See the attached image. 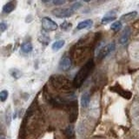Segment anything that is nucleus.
Returning <instances> with one entry per match:
<instances>
[{
    "instance_id": "obj_1",
    "label": "nucleus",
    "mask_w": 139,
    "mask_h": 139,
    "mask_svg": "<svg viewBox=\"0 0 139 139\" xmlns=\"http://www.w3.org/2000/svg\"><path fill=\"white\" fill-rule=\"evenodd\" d=\"M94 68V62L93 59H90L87 63H84V65L78 70V72L76 74L75 78L73 80V85L76 88H79L83 84V82L87 79L90 72L92 71Z\"/></svg>"
},
{
    "instance_id": "obj_2",
    "label": "nucleus",
    "mask_w": 139,
    "mask_h": 139,
    "mask_svg": "<svg viewBox=\"0 0 139 139\" xmlns=\"http://www.w3.org/2000/svg\"><path fill=\"white\" fill-rule=\"evenodd\" d=\"M74 12L70 8H57L52 10V14L58 18H66L73 15Z\"/></svg>"
},
{
    "instance_id": "obj_3",
    "label": "nucleus",
    "mask_w": 139,
    "mask_h": 139,
    "mask_svg": "<svg viewBox=\"0 0 139 139\" xmlns=\"http://www.w3.org/2000/svg\"><path fill=\"white\" fill-rule=\"evenodd\" d=\"M42 27L46 31H54L58 28V25L51 18L45 17L42 18Z\"/></svg>"
},
{
    "instance_id": "obj_4",
    "label": "nucleus",
    "mask_w": 139,
    "mask_h": 139,
    "mask_svg": "<svg viewBox=\"0 0 139 139\" xmlns=\"http://www.w3.org/2000/svg\"><path fill=\"white\" fill-rule=\"evenodd\" d=\"M115 47L116 46H115L114 43H110L101 48L98 53V60H102V59L104 58L107 55H109L111 52L115 50Z\"/></svg>"
},
{
    "instance_id": "obj_5",
    "label": "nucleus",
    "mask_w": 139,
    "mask_h": 139,
    "mask_svg": "<svg viewBox=\"0 0 139 139\" xmlns=\"http://www.w3.org/2000/svg\"><path fill=\"white\" fill-rule=\"evenodd\" d=\"M71 65H72V62H71V59L68 57H65L61 59L60 62H59V69L61 70H68L71 67Z\"/></svg>"
},
{
    "instance_id": "obj_6",
    "label": "nucleus",
    "mask_w": 139,
    "mask_h": 139,
    "mask_svg": "<svg viewBox=\"0 0 139 139\" xmlns=\"http://www.w3.org/2000/svg\"><path fill=\"white\" fill-rule=\"evenodd\" d=\"M111 90H112L115 92H116V93H118L119 95H121V96H122L123 98H124L130 99L131 98V92L128 91V90H124L123 89H122V88L119 87V86H117V85H116V86H114V87L111 88Z\"/></svg>"
},
{
    "instance_id": "obj_7",
    "label": "nucleus",
    "mask_w": 139,
    "mask_h": 139,
    "mask_svg": "<svg viewBox=\"0 0 139 139\" xmlns=\"http://www.w3.org/2000/svg\"><path fill=\"white\" fill-rule=\"evenodd\" d=\"M131 35V29L130 27H126L123 30V31L122 33V36L120 37V44L122 45H125L129 40L130 37Z\"/></svg>"
},
{
    "instance_id": "obj_8",
    "label": "nucleus",
    "mask_w": 139,
    "mask_h": 139,
    "mask_svg": "<svg viewBox=\"0 0 139 139\" xmlns=\"http://www.w3.org/2000/svg\"><path fill=\"white\" fill-rule=\"evenodd\" d=\"M16 4H17L16 1H10L8 3H6L3 7V12L9 14V13L13 12L15 10V8H16Z\"/></svg>"
},
{
    "instance_id": "obj_9",
    "label": "nucleus",
    "mask_w": 139,
    "mask_h": 139,
    "mask_svg": "<svg viewBox=\"0 0 139 139\" xmlns=\"http://www.w3.org/2000/svg\"><path fill=\"white\" fill-rule=\"evenodd\" d=\"M92 25H93V21H92L91 19H86L84 21L80 22L78 25V26H77V29H78V30H83V29L90 28Z\"/></svg>"
},
{
    "instance_id": "obj_10",
    "label": "nucleus",
    "mask_w": 139,
    "mask_h": 139,
    "mask_svg": "<svg viewBox=\"0 0 139 139\" xmlns=\"http://www.w3.org/2000/svg\"><path fill=\"white\" fill-rule=\"evenodd\" d=\"M90 93L88 91L83 92L81 97V104L83 108H87L90 104Z\"/></svg>"
},
{
    "instance_id": "obj_11",
    "label": "nucleus",
    "mask_w": 139,
    "mask_h": 139,
    "mask_svg": "<svg viewBox=\"0 0 139 139\" xmlns=\"http://www.w3.org/2000/svg\"><path fill=\"white\" fill-rule=\"evenodd\" d=\"M136 15H137V12H131L126 13V14H123V16H121V17H120V21L129 22V21L132 20Z\"/></svg>"
},
{
    "instance_id": "obj_12",
    "label": "nucleus",
    "mask_w": 139,
    "mask_h": 139,
    "mask_svg": "<svg viewBox=\"0 0 139 139\" xmlns=\"http://www.w3.org/2000/svg\"><path fill=\"white\" fill-rule=\"evenodd\" d=\"M32 49H33L32 45L30 42H25V43L21 45V50L24 53H26V54L30 53V52L32 51Z\"/></svg>"
},
{
    "instance_id": "obj_13",
    "label": "nucleus",
    "mask_w": 139,
    "mask_h": 139,
    "mask_svg": "<svg viewBox=\"0 0 139 139\" xmlns=\"http://www.w3.org/2000/svg\"><path fill=\"white\" fill-rule=\"evenodd\" d=\"M65 45V40H57V41L54 42V43L52 44V46H51L52 50H53L54 51H57V50H60Z\"/></svg>"
},
{
    "instance_id": "obj_14",
    "label": "nucleus",
    "mask_w": 139,
    "mask_h": 139,
    "mask_svg": "<svg viewBox=\"0 0 139 139\" xmlns=\"http://www.w3.org/2000/svg\"><path fill=\"white\" fill-rule=\"evenodd\" d=\"M116 15H115V14L112 13L111 15H110V13H108L107 15H105V16L102 18V24L106 25V24L110 23V22L116 20Z\"/></svg>"
},
{
    "instance_id": "obj_15",
    "label": "nucleus",
    "mask_w": 139,
    "mask_h": 139,
    "mask_svg": "<svg viewBox=\"0 0 139 139\" xmlns=\"http://www.w3.org/2000/svg\"><path fill=\"white\" fill-rule=\"evenodd\" d=\"M65 136H67V138H71L74 137L75 136V131H74V127L73 125H69L65 131Z\"/></svg>"
},
{
    "instance_id": "obj_16",
    "label": "nucleus",
    "mask_w": 139,
    "mask_h": 139,
    "mask_svg": "<svg viewBox=\"0 0 139 139\" xmlns=\"http://www.w3.org/2000/svg\"><path fill=\"white\" fill-rule=\"evenodd\" d=\"M10 76L15 79L20 78L22 76V72L17 69H12L10 70Z\"/></svg>"
},
{
    "instance_id": "obj_17",
    "label": "nucleus",
    "mask_w": 139,
    "mask_h": 139,
    "mask_svg": "<svg viewBox=\"0 0 139 139\" xmlns=\"http://www.w3.org/2000/svg\"><path fill=\"white\" fill-rule=\"evenodd\" d=\"M122 26H123L122 22H121L120 20H119V21H116V22H114V23L111 25V29L112 30H114V31H118V30H121V28H122Z\"/></svg>"
},
{
    "instance_id": "obj_18",
    "label": "nucleus",
    "mask_w": 139,
    "mask_h": 139,
    "mask_svg": "<svg viewBox=\"0 0 139 139\" xmlns=\"http://www.w3.org/2000/svg\"><path fill=\"white\" fill-rule=\"evenodd\" d=\"M38 39L41 43L45 44V45H48V44L50 43V37L45 34H41L40 36H39Z\"/></svg>"
},
{
    "instance_id": "obj_19",
    "label": "nucleus",
    "mask_w": 139,
    "mask_h": 139,
    "mask_svg": "<svg viewBox=\"0 0 139 139\" xmlns=\"http://www.w3.org/2000/svg\"><path fill=\"white\" fill-rule=\"evenodd\" d=\"M8 95H9L8 91H7V90H2V91L0 92V100H1V102H4V101L7 100Z\"/></svg>"
},
{
    "instance_id": "obj_20",
    "label": "nucleus",
    "mask_w": 139,
    "mask_h": 139,
    "mask_svg": "<svg viewBox=\"0 0 139 139\" xmlns=\"http://www.w3.org/2000/svg\"><path fill=\"white\" fill-rule=\"evenodd\" d=\"M60 27H61L62 30H65V31H67V30H69L70 27H71V24L69 23V22H67V21H65L61 25Z\"/></svg>"
},
{
    "instance_id": "obj_21",
    "label": "nucleus",
    "mask_w": 139,
    "mask_h": 139,
    "mask_svg": "<svg viewBox=\"0 0 139 139\" xmlns=\"http://www.w3.org/2000/svg\"><path fill=\"white\" fill-rule=\"evenodd\" d=\"M81 7H82V4L80 3V2H75V3L73 4H71V6H70V9H71L73 12H75V10H78V9H80Z\"/></svg>"
},
{
    "instance_id": "obj_22",
    "label": "nucleus",
    "mask_w": 139,
    "mask_h": 139,
    "mask_svg": "<svg viewBox=\"0 0 139 139\" xmlns=\"http://www.w3.org/2000/svg\"><path fill=\"white\" fill-rule=\"evenodd\" d=\"M6 30H7V25H6L4 22H1V23H0V31L3 33Z\"/></svg>"
},
{
    "instance_id": "obj_23",
    "label": "nucleus",
    "mask_w": 139,
    "mask_h": 139,
    "mask_svg": "<svg viewBox=\"0 0 139 139\" xmlns=\"http://www.w3.org/2000/svg\"><path fill=\"white\" fill-rule=\"evenodd\" d=\"M52 3L55 5H62V4H65L66 1H65V0H54V1H52Z\"/></svg>"
},
{
    "instance_id": "obj_24",
    "label": "nucleus",
    "mask_w": 139,
    "mask_h": 139,
    "mask_svg": "<svg viewBox=\"0 0 139 139\" xmlns=\"http://www.w3.org/2000/svg\"><path fill=\"white\" fill-rule=\"evenodd\" d=\"M1 139H5V138H4V136H1Z\"/></svg>"
},
{
    "instance_id": "obj_25",
    "label": "nucleus",
    "mask_w": 139,
    "mask_h": 139,
    "mask_svg": "<svg viewBox=\"0 0 139 139\" xmlns=\"http://www.w3.org/2000/svg\"><path fill=\"white\" fill-rule=\"evenodd\" d=\"M67 139H75V137H71V138H67Z\"/></svg>"
}]
</instances>
